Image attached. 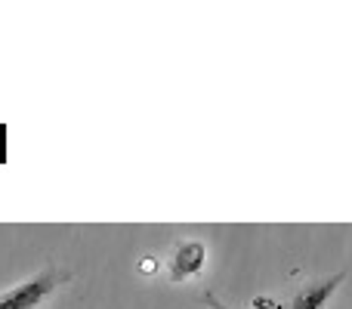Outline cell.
Returning a JSON list of instances; mask_svg holds the SVG:
<instances>
[{"mask_svg":"<svg viewBox=\"0 0 352 309\" xmlns=\"http://www.w3.org/2000/svg\"><path fill=\"white\" fill-rule=\"evenodd\" d=\"M62 279H68V273H62V269H56V266H47L43 273H37L34 279H28V281H22V285L0 294V309H37L62 285Z\"/></svg>","mask_w":352,"mask_h":309,"instance_id":"cell-1","label":"cell"},{"mask_svg":"<svg viewBox=\"0 0 352 309\" xmlns=\"http://www.w3.org/2000/svg\"><path fill=\"white\" fill-rule=\"evenodd\" d=\"M204 260H207V248L201 242H195V238L179 242L173 251V257L167 260V279L170 281L195 279V275L204 269Z\"/></svg>","mask_w":352,"mask_h":309,"instance_id":"cell-2","label":"cell"},{"mask_svg":"<svg viewBox=\"0 0 352 309\" xmlns=\"http://www.w3.org/2000/svg\"><path fill=\"white\" fill-rule=\"evenodd\" d=\"M343 279H346V273L328 275V279H322V281H306V285L291 297V306L287 309H322L331 300V294L343 285Z\"/></svg>","mask_w":352,"mask_h":309,"instance_id":"cell-3","label":"cell"},{"mask_svg":"<svg viewBox=\"0 0 352 309\" xmlns=\"http://www.w3.org/2000/svg\"><path fill=\"white\" fill-rule=\"evenodd\" d=\"M204 306H207V309H229V306H223V303H219V300H217V297H213V294H210V291H207V294H204Z\"/></svg>","mask_w":352,"mask_h":309,"instance_id":"cell-4","label":"cell"}]
</instances>
